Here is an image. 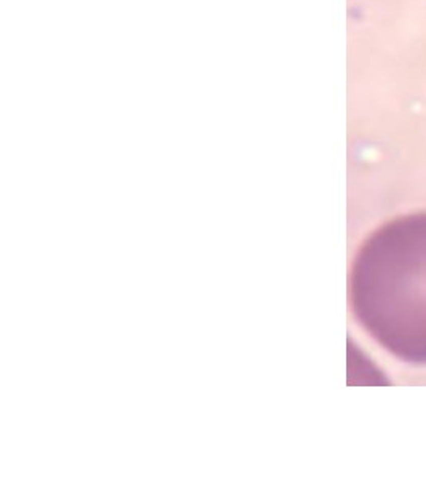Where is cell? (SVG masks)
Returning <instances> with one entry per match:
<instances>
[{
    "label": "cell",
    "mask_w": 426,
    "mask_h": 479,
    "mask_svg": "<svg viewBox=\"0 0 426 479\" xmlns=\"http://www.w3.org/2000/svg\"><path fill=\"white\" fill-rule=\"evenodd\" d=\"M349 291L354 317L378 345L426 364V213L391 221L367 240Z\"/></svg>",
    "instance_id": "6da1fadb"
}]
</instances>
